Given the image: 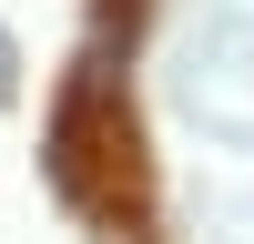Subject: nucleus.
<instances>
[{"mask_svg":"<svg viewBox=\"0 0 254 244\" xmlns=\"http://www.w3.org/2000/svg\"><path fill=\"white\" fill-rule=\"evenodd\" d=\"M10 92H20V41L0 31V102H10Z\"/></svg>","mask_w":254,"mask_h":244,"instance_id":"obj_1","label":"nucleus"}]
</instances>
